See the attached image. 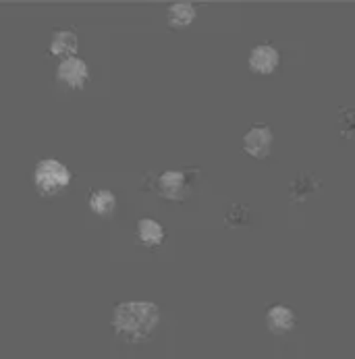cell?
<instances>
[{"instance_id": "5b68a950", "label": "cell", "mask_w": 355, "mask_h": 359, "mask_svg": "<svg viewBox=\"0 0 355 359\" xmlns=\"http://www.w3.org/2000/svg\"><path fill=\"white\" fill-rule=\"evenodd\" d=\"M56 79L71 90H83L88 79H90L88 62L79 56H71L67 60H60V65L56 69Z\"/></svg>"}, {"instance_id": "ba28073f", "label": "cell", "mask_w": 355, "mask_h": 359, "mask_svg": "<svg viewBox=\"0 0 355 359\" xmlns=\"http://www.w3.org/2000/svg\"><path fill=\"white\" fill-rule=\"evenodd\" d=\"M297 324L295 311L287 306H270L266 309V326L272 334H289Z\"/></svg>"}, {"instance_id": "6da1fadb", "label": "cell", "mask_w": 355, "mask_h": 359, "mask_svg": "<svg viewBox=\"0 0 355 359\" xmlns=\"http://www.w3.org/2000/svg\"><path fill=\"white\" fill-rule=\"evenodd\" d=\"M110 324L127 343H146L160 324V308L152 302H123L112 309Z\"/></svg>"}, {"instance_id": "5bb4252c", "label": "cell", "mask_w": 355, "mask_h": 359, "mask_svg": "<svg viewBox=\"0 0 355 359\" xmlns=\"http://www.w3.org/2000/svg\"><path fill=\"white\" fill-rule=\"evenodd\" d=\"M250 218H252V212H250V208L243 204H235L231 210H229V214H227V226H243V224H250Z\"/></svg>"}, {"instance_id": "30bf717a", "label": "cell", "mask_w": 355, "mask_h": 359, "mask_svg": "<svg viewBox=\"0 0 355 359\" xmlns=\"http://www.w3.org/2000/svg\"><path fill=\"white\" fill-rule=\"evenodd\" d=\"M77 46H79V38L73 29H54L48 52H51V56L67 60V58L75 56Z\"/></svg>"}, {"instance_id": "4fadbf2b", "label": "cell", "mask_w": 355, "mask_h": 359, "mask_svg": "<svg viewBox=\"0 0 355 359\" xmlns=\"http://www.w3.org/2000/svg\"><path fill=\"white\" fill-rule=\"evenodd\" d=\"M337 131L343 140H355V110L354 108H341Z\"/></svg>"}, {"instance_id": "3957f363", "label": "cell", "mask_w": 355, "mask_h": 359, "mask_svg": "<svg viewBox=\"0 0 355 359\" xmlns=\"http://www.w3.org/2000/svg\"><path fill=\"white\" fill-rule=\"evenodd\" d=\"M189 170H166L158 177L156 189L164 200L170 202H183L192 191Z\"/></svg>"}, {"instance_id": "9c48e42d", "label": "cell", "mask_w": 355, "mask_h": 359, "mask_svg": "<svg viewBox=\"0 0 355 359\" xmlns=\"http://www.w3.org/2000/svg\"><path fill=\"white\" fill-rule=\"evenodd\" d=\"M135 235H138V243L148 248V250H156L164 243V226L154 220V218H140L138 226H135Z\"/></svg>"}, {"instance_id": "277c9868", "label": "cell", "mask_w": 355, "mask_h": 359, "mask_svg": "<svg viewBox=\"0 0 355 359\" xmlns=\"http://www.w3.org/2000/svg\"><path fill=\"white\" fill-rule=\"evenodd\" d=\"M272 142H274L272 127L266 123H257L252 125L250 131L243 135V152L257 160L268 158L272 152Z\"/></svg>"}, {"instance_id": "8992f818", "label": "cell", "mask_w": 355, "mask_h": 359, "mask_svg": "<svg viewBox=\"0 0 355 359\" xmlns=\"http://www.w3.org/2000/svg\"><path fill=\"white\" fill-rule=\"evenodd\" d=\"M281 52L272 44H260L250 52V69L255 75H272L279 69Z\"/></svg>"}, {"instance_id": "52a82bcc", "label": "cell", "mask_w": 355, "mask_h": 359, "mask_svg": "<svg viewBox=\"0 0 355 359\" xmlns=\"http://www.w3.org/2000/svg\"><path fill=\"white\" fill-rule=\"evenodd\" d=\"M322 191V181L314 175V172H300L295 177V181L291 183L289 189V198L293 204H305L309 198L318 196Z\"/></svg>"}, {"instance_id": "7c38bea8", "label": "cell", "mask_w": 355, "mask_h": 359, "mask_svg": "<svg viewBox=\"0 0 355 359\" xmlns=\"http://www.w3.org/2000/svg\"><path fill=\"white\" fill-rule=\"evenodd\" d=\"M196 4L192 2H175L166 8V19L170 27H185L196 21Z\"/></svg>"}, {"instance_id": "7a4b0ae2", "label": "cell", "mask_w": 355, "mask_h": 359, "mask_svg": "<svg viewBox=\"0 0 355 359\" xmlns=\"http://www.w3.org/2000/svg\"><path fill=\"white\" fill-rule=\"evenodd\" d=\"M34 183H36V189L40 196L44 198H52L56 194H60L62 189L69 187L71 183V170L54 160V158H44L36 164V170H34Z\"/></svg>"}, {"instance_id": "8fae6325", "label": "cell", "mask_w": 355, "mask_h": 359, "mask_svg": "<svg viewBox=\"0 0 355 359\" xmlns=\"http://www.w3.org/2000/svg\"><path fill=\"white\" fill-rule=\"evenodd\" d=\"M88 202L90 210L100 218H110L116 210V196L110 189H92Z\"/></svg>"}]
</instances>
